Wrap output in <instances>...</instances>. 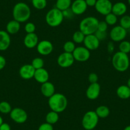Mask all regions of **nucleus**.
<instances>
[{"label": "nucleus", "instance_id": "obj_1", "mask_svg": "<svg viewBox=\"0 0 130 130\" xmlns=\"http://www.w3.org/2000/svg\"><path fill=\"white\" fill-rule=\"evenodd\" d=\"M48 105L51 110L59 113L64 112L68 106L67 97L61 93H55L48 98Z\"/></svg>", "mask_w": 130, "mask_h": 130}, {"label": "nucleus", "instance_id": "obj_2", "mask_svg": "<svg viewBox=\"0 0 130 130\" xmlns=\"http://www.w3.org/2000/svg\"><path fill=\"white\" fill-rule=\"evenodd\" d=\"M31 12L30 7L24 2H19L15 5L12 10L13 19L20 23L25 22L29 19Z\"/></svg>", "mask_w": 130, "mask_h": 130}, {"label": "nucleus", "instance_id": "obj_3", "mask_svg": "<svg viewBox=\"0 0 130 130\" xmlns=\"http://www.w3.org/2000/svg\"><path fill=\"white\" fill-rule=\"evenodd\" d=\"M113 68L119 72H126L129 67V58L127 54L118 51L113 54L112 58Z\"/></svg>", "mask_w": 130, "mask_h": 130}, {"label": "nucleus", "instance_id": "obj_4", "mask_svg": "<svg viewBox=\"0 0 130 130\" xmlns=\"http://www.w3.org/2000/svg\"><path fill=\"white\" fill-rule=\"evenodd\" d=\"M99 21L93 16H89L84 18L80 22L79 30L85 35L94 34L98 29Z\"/></svg>", "mask_w": 130, "mask_h": 130}, {"label": "nucleus", "instance_id": "obj_5", "mask_svg": "<svg viewBox=\"0 0 130 130\" xmlns=\"http://www.w3.org/2000/svg\"><path fill=\"white\" fill-rule=\"evenodd\" d=\"M64 19L62 12L57 8H53L48 10L45 15L46 23L52 27L60 26Z\"/></svg>", "mask_w": 130, "mask_h": 130}, {"label": "nucleus", "instance_id": "obj_6", "mask_svg": "<svg viewBox=\"0 0 130 130\" xmlns=\"http://www.w3.org/2000/svg\"><path fill=\"white\" fill-rule=\"evenodd\" d=\"M99 117L95 111H87L84 115L82 119V125L86 130H92L97 126L99 122Z\"/></svg>", "mask_w": 130, "mask_h": 130}, {"label": "nucleus", "instance_id": "obj_7", "mask_svg": "<svg viewBox=\"0 0 130 130\" xmlns=\"http://www.w3.org/2000/svg\"><path fill=\"white\" fill-rule=\"evenodd\" d=\"M126 36L127 30L121 27L120 25L114 26L110 32V37L112 41L115 42H121L124 40Z\"/></svg>", "mask_w": 130, "mask_h": 130}, {"label": "nucleus", "instance_id": "obj_8", "mask_svg": "<svg viewBox=\"0 0 130 130\" xmlns=\"http://www.w3.org/2000/svg\"><path fill=\"white\" fill-rule=\"evenodd\" d=\"M10 117L13 121L17 124H23L27 121V113L26 111L21 108L16 107L12 108L10 113Z\"/></svg>", "mask_w": 130, "mask_h": 130}, {"label": "nucleus", "instance_id": "obj_9", "mask_svg": "<svg viewBox=\"0 0 130 130\" xmlns=\"http://www.w3.org/2000/svg\"><path fill=\"white\" fill-rule=\"evenodd\" d=\"M75 62V59L72 53L62 52L58 56L57 59V64L60 67L63 68H67L72 67Z\"/></svg>", "mask_w": 130, "mask_h": 130}, {"label": "nucleus", "instance_id": "obj_10", "mask_svg": "<svg viewBox=\"0 0 130 130\" xmlns=\"http://www.w3.org/2000/svg\"><path fill=\"white\" fill-rule=\"evenodd\" d=\"M112 6L110 0H97L94 7L98 13L105 16L112 12Z\"/></svg>", "mask_w": 130, "mask_h": 130}, {"label": "nucleus", "instance_id": "obj_11", "mask_svg": "<svg viewBox=\"0 0 130 130\" xmlns=\"http://www.w3.org/2000/svg\"><path fill=\"white\" fill-rule=\"evenodd\" d=\"M75 61L78 62H86L91 56V52L85 47H77L72 53Z\"/></svg>", "mask_w": 130, "mask_h": 130}, {"label": "nucleus", "instance_id": "obj_12", "mask_svg": "<svg viewBox=\"0 0 130 130\" xmlns=\"http://www.w3.org/2000/svg\"><path fill=\"white\" fill-rule=\"evenodd\" d=\"M54 46L52 42L44 40L38 42L37 46V51L38 53L42 56H48L51 54L53 51Z\"/></svg>", "mask_w": 130, "mask_h": 130}, {"label": "nucleus", "instance_id": "obj_13", "mask_svg": "<svg viewBox=\"0 0 130 130\" xmlns=\"http://www.w3.org/2000/svg\"><path fill=\"white\" fill-rule=\"evenodd\" d=\"M84 47L89 51H95L100 47V41L98 39L94 34L86 35L83 42Z\"/></svg>", "mask_w": 130, "mask_h": 130}, {"label": "nucleus", "instance_id": "obj_14", "mask_svg": "<svg viewBox=\"0 0 130 130\" xmlns=\"http://www.w3.org/2000/svg\"><path fill=\"white\" fill-rule=\"evenodd\" d=\"M101 92V86L98 82L90 84L86 90V94L87 98L91 100H94L99 97Z\"/></svg>", "mask_w": 130, "mask_h": 130}, {"label": "nucleus", "instance_id": "obj_15", "mask_svg": "<svg viewBox=\"0 0 130 130\" xmlns=\"http://www.w3.org/2000/svg\"><path fill=\"white\" fill-rule=\"evenodd\" d=\"M36 70L31 64H26L22 65L19 69V75L24 80H29L34 77Z\"/></svg>", "mask_w": 130, "mask_h": 130}, {"label": "nucleus", "instance_id": "obj_16", "mask_svg": "<svg viewBox=\"0 0 130 130\" xmlns=\"http://www.w3.org/2000/svg\"><path fill=\"white\" fill-rule=\"evenodd\" d=\"M87 7L85 0H75L72 2L70 8L75 15H80L87 10Z\"/></svg>", "mask_w": 130, "mask_h": 130}, {"label": "nucleus", "instance_id": "obj_17", "mask_svg": "<svg viewBox=\"0 0 130 130\" xmlns=\"http://www.w3.org/2000/svg\"><path fill=\"white\" fill-rule=\"evenodd\" d=\"M38 42V37L35 32L27 33L24 38V44L27 48H33L37 47Z\"/></svg>", "mask_w": 130, "mask_h": 130}, {"label": "nucleus", "instance_id": "obj_18", "mask_svg": "<svg viewBox=\"0 0 130 130\" xmlns=\"http://www.w3.org/2000/svg\"><path fill=\"white\" fill-rule=\"evenodd\" d=\"M11 43L10 36L4 30H0V51H5L8 48Z\"/></svg>", "mask_w": 130, "mask_h": 130}, {"label": "nucleus", "instance_id": "obj_19", "mask_svg": "<svg viewBox=\"0 0 130 130\" xmlns=\"http://www.w3.org/2000/svg\"><path fill=\"white\" fill-rule=\"evenodd\" d=\"M33 78L35 79L37 82L40 84H43L46 82H48L49 80V73L48 71L44 68H40L36 70L35 72V75Z\"/></svg>", "mask_w": 130, "mask_h": 130}, {"label": "nucleus", "instance_id": "obj_20", "mask_svg": "<svg viewBox=\"0 0 130 130\" xmlns=\"http://www.w3.org/2000/svg\"><path fill=\"white\" fill-rule=\"evenodd\" d=\"M41 92L43 96L49 98L54 94L56 93L54 85L49 81L42 84L41 86Z\"/></svg>", "mask_w": 130, "mask_h": 130}, {"label": "nucleus", "instance_id": "obj_21", "mask_svg": "<svg viewBox=\"0 0 130 130\" xmlns=\"http://www.w3.org/2000/svg\"><path fill=\"white\" fill-rule=\"evenodd\" d=\"M127 12V6L123 2H117L112 6V13L116 16H123Z\"/></svg>", "mask_w": 130, "mask_h": 130}, {"label": "nucleus", "instance_id": "obj_22", "mask_svg": "<svg viewBox=\"0 0 130 130\" xmlns=\"http://www.w3.org/2000/svg\"><path fill=\"white\" fill-rule=\"evenodd\" d=\"M20 29H21V23L14 19L9 21L6 26V31L10 35L17 33L20 31Z\"/></svg>", "mask_w": 130, "mask_h": 130}, {"label": "nucleus", "instance_id": "obj_23", "mask_svg": "<svg viewBox=\"0 0 130 130\" xmlns=\"http://www.w3.org/2000/svg\"><path fill=\"white\" fill-rule=\"evenodd\" d=\"M116 94L121 99L127 100L130 98V88L127 85H121L117 87Z\"/></svg>", "mask_w": 130, "mask_h": 130}, {"label": "nucleus", "instance_id": "obj_24", "mask_svg": "<svg viewBox=\"0 0 130 130\" xmlns=\"http://www.w3.org/2000/svg\"><path fill=\"white\" fill-rule=\"evenodd\" d=\"M95 112L99 118L105 119L109 116L110 111L109 108L107 106L100 105L96 108Z\"/></svg>", "mask_w": 130, "mask_h": 130}, {"label": "nucleus", "instance_id": "obj_25", "mask_svg": "<svg viewBox=\"0 0 130 130\" xmlns=\"http://www.w3.org/2000/svg\"><path fill=\"white\" fill-rule=\"evenodd\" d=\"M59 113L54 112V111L51 110L49 112H48L46 115L45 121L46 122H47V123L53 125L54 124L57 123V121H59Z\"/></svg>", "mask_w": 130, "mask_h": 130}, {"label": "nucleus", "instance_id": "obj_26", "mask_svg": "<svg viewBox=\"0 0 130 130\" xmlns=\"http://www.w3.org/2000/svg\"><path fill=\"white\" fill-rule=\"evenodd\" d=\"M72 3V0H57L56 3V8L62 12L70 8Z\"/></svg>", "mask_w": 130, "mask_h": 130}, {"label": "nucleus", "instance_id": "obj_27", "mask_svg": "<svg viewBox=\"0 0 130 130\" xmlns=\"http://www.w3.org/2000/svg\"><path fill=\"white\" fill-rule=\"evenodd\" d=\"M86 35L80 30L75 31L72 36V40L75 43H82L84 42Z\"/></svg>", "mask_w": 130, "mask_h": 130}, {"label": "nucleus", "instance_id": "obj_28", "mask_svg": "<svg viewBox=\"0 0 130 130\" xmlns=\"http://www.w3.org/2000/svg\"><path fill=\"white\" fill-rule=\"evenodd\" d=\"M47 0H31L32 7L37 10H43L47 7Z\"/></svg>", "mask_w": 130, "mask_h": 130}, {"label": "nucleus", "instance_id": "obj_29", "mask_svg": "<svg viewBox=\"0 0 130 130\" xmlns=\"http://www.w3.org/2000/svg\"><path fill=\"white\" fill-rule=\"evenodd\" d=\"M12 110V107L8 102H5V101L0 102V112L1 113H4V114L10 113Z\"/></svg>", "mask_w": 130, "mask_h": 130}, {"label": "nucleus", "instance_id": "obj_30", "mask_svg": "<svg viewBox=\"0 0 130 130\" xmlns=\"http://www.w3.org/2000/svg\"><path fill=\"white\" fill-rule=\"evenodd\" d=\"M105 21L108 26H114L117 22V16L111 12L105 15Z\"/></svg>", "mask_w": 130, "mask_h": 130}, {"label": "nucleus", "instance_id": "obj_31", "mask_svg": "<svg viewBox=\"0 0 130 130\" xmlns=\"http://www.w3.org/2000/svg\"><path fill=\"white\" fill-rule=\"evenodd\" d=\"M119 49L120 52L127 54L130 52V42L127 40H123L121 42L119 45Z\"/></svg>", "mask_w": 130, "mask_h": 130}, {"label": "nucleus", "instance_id": "obj_32", "mask_svg": "<svg viewBox=\"0 0 130 130\" xmlns=\"http://www.w3.org/2000/svg\"><path fill=\"white\" fill-rule=\"evenodd\" d=\"M120 26L124 28L125 29H130V16L124 15L122 16L119 21Z\"/></svg>", "mask_w": 130, "mask_h": 130}, {"label": "nucleus", "instance_id": "obj_33", "mask_svg": "<svg viewBox=\"0 0 130 130\" xmlns=\"http://www.w3.org/2000/svg\"><path fill=\"white\" fill-rule=\"evenodd\" d=\"M75 48V43L73 41H67L63 45V50L64 52H65L73 53Z\"/></svg>", "mask_w": 130, "mask_h": 130}, {"label": "nucleus", "instance_id": "obj_34", "mask_svg": "<svg viewBox=\"0 0 130 130\" xmlns=\"http://www.w3.org/2000/svg\"><path fill=\"white\" fill-rule=\"evenodd\" d=\"M31 65L35 70L40 69V68H43L44 66V61L41 57H35L32 59L31 62Z\"/></svg>", "mask_w": 130, "mask_h": 130}, {"label": "nucleus", "instance_id": "obj_35", "mask_svg": "<svg viewBox=\"0 0 130 130\" xmlns=\"http://www.w3.org/2000/svg\"><path fill=\"white\" fill-rule=\"evenodd\" d=\"M24 29L27 34V33H33L36 30V26L33 22H27L25 25Z\"/></svg>", "mask_w": 130, "mask_h": 130}, {"label": "nucleus", "instance_id": "obj_36", "mask_svg": "<svg viewBox=\"0 0 130 130\" xmlns=\"http://www.w3.org/2000/svg\"><path fill=\"white\" fill-rule=\"evenodd\" d=\"M95 36L98 38V39L100 41L104 40L107 37V31H101L99 30H97V31L95 32L94 33Z\"/></svg>", "mask_w": 130, "mask_h": 130}, {"label": "nucleus", "instance_id": "obj_37", "mask_svg": "<svg viewBox=\"0 0 130 130\" xmlns=\"http://www.w3.org/2000/svg\"><path fill=\"white\" fill-rule=\"evenodd\" d=\"M62 14H63L64 18H66L67 19H71L73 18V16L75 15L70 8L66 10L62 11Z\"/></svg>", "mask_w": 130, "mask_h": 130}, {"label": "nucleus", "instance_id": "obj_38", "mask_svg": "<svg viewBox=\"0 0 130 130\" xmlns=\"http://www.w3.org/2000/svg\"><path fill=\"white\" fill-rule=\"evenodd\" d=\"M88 80L90 84L96 83L98 81V76L95 73H91L88 75Z\"/></svg>", "mask_w": 130, "mask_h": 130}, {"label": "nucleus", "instance_id": "obj_39", "mask_svg": "<svg viewBox=\"0 0 130 130\" xmlns=\"http://www.w3.org/2000/svg\"><path fill=\"white\" fill-rule=\"evenodd\" d=\"M38 130H54L53 125L50 124L47 122H44L39 126Z\"/></svg>", "mask_w": 130, "mask_h": 130}, {"label": "nucleus", "instance_id": "obj_40", "mask_svg": "<svg viewBox=\"0 0 130 130\" xmlns=\"http://www.w3.org/2000/svg\"><path fill=\"white\" fill-rule=\"evenodd\" d=\"M108 25L106 23L105 21H99L98 26V29L101 31H107L108 29Z\"/></svg>", "mask_w": 130, "mask_h": 130}, {"label": "nucleus", "instance_id": "obj_41", "mask_svg": "<svg viewBox=\"0 0 130 130\" xmlns=\"http://www.w3.org/2000/svg\"><path fill=\"white\" fill-rule=\"evenodd\" d=\"M6 64H7L6 59L3 56L0 55V71L2 70L5 67Z\"/></svg>", "mask_w": 130, "mask_h": 130}, {"label": "nucleus", "instance_id": "obj_42", "mask_svg": "<svg viewBox=\"0 0 130 130\" xmlns=\"http://www.w3.org/2000/svg\"><path fill=\"white\" fill-rule=\"evenodd\" d=\"M114 44L112 42H109L108 43V45H107V50H108V52H109L110 54L112 53L114 51Z\"/></svg>", "mask_w": 130, "mask_h": 130}, {"label": "nucleus", "instance_id": "obj_43", "mask_svg": "<svg viewBox=\"0 0 130 130\" xmlns=\"http://www.w3.org/2000/svg\"><path fill=\"white\" fill-rule=\"evenodd\" d=\"M0 130H11V127L8 123L3 122L0 126Z\"/></svg>", "mask_w": 130, "mask_h": 130}, {"label": "nucleus", "instance_id": "obj_44", "mask_svg": "<svg viewBox=\"0 0 130 130\" xmlns=\"http://www.w3.org/2000/svg\"><path fill=\"white\" fill-rule=\"evenodd\" d=\"M86 1V3L87 4V7H94L95 5H96V2L97 0H85Z\"/></svg>", "mask_w": 130, "mask_h": 130}, {"label": "nucleus", "instance_id": "obj_45", "mask_svg": "<svg viewBox=\"0 0 130 130\" xmlns=\"http://www.w3.org/2000/svg\"><path fill=\"white\" fill-rule=\"evenodd\" d=\"M124 130H130V125L126 126L124 127Z\"/></svg>", "mask_w": 130, "mask_h": 130}, {"label": "nucleus", "instance_id": "obj_46", "mask_svg": "<svg viewBox=\"0 0 130 130\" xmlns=\"http://www.w3.org/2000/svg\"><path fill=\"white\" fill-rule=\"evenodd\" d=\"M3 122V118H2V117L1 116H0V126L2 125V124Z\"/></svg>", "mask_w": 130, "mask_h": 130}, {"label": "nucleus", "instance_id": "obj_47", "mask_svg": "<svg viewBox=\"0 0 130 130\" xmlns=\"http://www.w3.org/2000/svg\"><path fill=\"white\" fill-rule=\"evenodd\" d=\"M127 86H128L130 88V78L127 80Z\"/></svg>", "mask_w": 130, "mask_h": 130}, {"label": "nucleus", "instance_id": "obj_48", "mask_svg": "<svg viewBox=\"0 0 130 130\" xmlns=\"http://www.w3.org/2000/svg\"><path fill=\"white\" fill-rule=\"evenodd\" d=\"M127 2H128L129 5H130V0H127Z\"/></svg>", "mask_w": 130, "mask_h": 130}]
</instances>
